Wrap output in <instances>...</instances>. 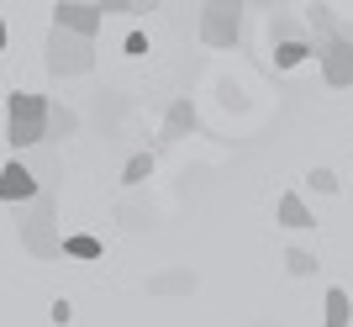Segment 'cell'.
<instances>
[{"label":"cell","mask_w":353,"mask_h":327,"mask_svg":"<svg viewBox=\"0 0 353 327\" xmlns=\"http://www.w3.org/2000/svg\"><path fill=\"white\" fill-rule=\"evenodd\" d=\"M248 6H264V11H280V0H248Z\"/></svg>","instance_id":"obj_23"},{"label":"cell","mask_w":353,"mask_h":327,"mask_svg":"<svg viewBox=\"0 0 353 327\" xmlns=\"http://www.w3.org/2000/svg\"><path fill=\"white\" fill-rule=\"evenodd\" d=\"M322 306H327V322H322V327H348V317H353V301H348V290H338V285H332Z\"/></svg>","instance_id":"obj_14"},{"label":"cell","mask_w":353,"mask_h":327,"mask_svg":"<svg viewBox=\"0 0 353 327\" xmlns=\"http://www.w3.org/2000/svg\"><path fill=\"white\" fill-rule=\"evenodd\" d=\"M101 21H105V6H90V0H59V6H53V27H69V32L95 37Z\"/></svg>","instance_id":"obj_7"},{"label":"cell","mask_w":353,"mask_h":327,"mask_svg":"<svg viewBox=\"0 0 353 327\" xmlns=\"http://www.w3.org/2000/svg\"><path fill=\"white\" fill-rule=\"evenodd\" d=\"M190 127H195V106L174 101V106H169V117H163V137H185Z\"/></svg>","instance_id":"obj_13"},{"label":"cell","mask_w":353,"mask_h":327,"mask_svg":"<svg viewBox=\"0 0 353 327\" xmlns=\"http://www.w3.org/2000/svg\"><path fill=\"white\" fill-rule=\"evenodd\" d=\"M306 32H311V43H316V48H322L327 43V37H338V21H332V11H327V6H311V11H306Z\"/></svg>","instance_id":"obj_10"},{"label":"cell","mask_w":353,"mask_h":327,"mask_svg":"<svg viewBox=\"0 0 353 327\" xmlns=\"http://www.w3.org/2000/svg\"><path fill=\"white\" fill-rule=\"evenodd\" d=\"M63 253L69 259H101V238H90V232H74V238H63Z\"/></svg>","instance_id":"obj_15"},{"label":"cell","mask_w":353,"mask_h":327,"mask_svg":"<svg viewBox=\"0 0 353 327\" xmlns=\"http://www.w3.org/2000/svg\"><path fill=\"white\" fill-rule=\"evenodd\" d=\"M101 6H105V16H127L132 11V0H101Z\"/></svg>","instance_id":"obj_21"},{"label":"cell","mask_w":353,"mask_h":327,"mask_svg":"<svg viewBox=\"0 0 353 327\" xmlns=\"http://www.w3.org/2000/svg\"><path fill=\"white\" fill-rule=\"evenodd\" d=\"M121 179H127V185H148V179H153V153H132L127 169H121Z\"/></svg>","instance_id":"obj_16"},{"label":"cell","mask_w":353,"mask_h":327,"mask_svg":"<svg viewBox=\"0 0 353 327\" xmlns=\"http://www.w3.org/2000/svg\"><path fill=\"white\" fill-rule=\"evenodd\" d=\"M285 269H290L295 280H306V275H316V253H306V248H290V253H285Z\"/></svg>","instance_id":"obj_17"},{"label":"cell","mask_w":353,"mask_h":327,"mask_svg":"<svg viewBox=\"0 0 353 327\" xmlns=\"http://www.w3.org/2000/svg\"><path fill=\"white\" fill-rule=\"evenodd\" d=\"M269 37H274V43H290V37H301L295 16H285V11H269Z\"/></svg>","instance_id":"obj_18"},{"label":"cell","mask_w":353,"mask_h":327,"mask_svg":"<svg viewBox=\"0 0 353 327\" xmlns=\"http://www.w3.org/2000/svg\"><path fill=\"white\" fill-rule=\"evenodd\" d=\"M311 53H316V43H311V37H290V43H274V63H280V69H295V63L311 59Z\"/></svg>","instance_id":"obj_11"},{"label":"cell","mask_w":353,"mask_h":327,"mask_svg":"<svg viewBox=\"0 0 353 327\" xmlns=\"http://www.w3.org/2000/svg\"><path fill=\"white\" fill-rule=\"evenodd\" d=\"M274 211H280L285 227H316V217H311V206L301 201V195H280V206H274Z\"/></svg>","instance_id":"obj_12"},{"label":"cell","mask_w":353,"mask_h":327,"mask_svg":"<svg viewBox=\"0 0 353 327\" xmlns=\"http://www.w3.org/2000/svg\"><path fill=\"white\" fill-rule=\"evenodd\" d=\"M132 11H159V0H132Z\"/></svg>","instance_id":"obj_22"},{"label":"cell","mask_w":353,"mask_h":327,"mask_svg":"<svg viewBox=\"0 0 353 327\" xmlns=\"http://www.w3.org/2000/svg\"><path fill=\"white\" fill-rule=\"evenodd\" d=\"M6 37H11V32H6V21H0V53H6Z\"/></svg>","instance_id":"obj_24"},{"label":"cell","mask_w":353,"mask_h":327,"mask_svg":"<svg viewBox=\"0 0 353 327\" xmlns=\"http://www.w3.org/2000/svg\"><path fill=\"white\" fill-rule=\"evenodd\" d=\"M306 185H311L316 195H338V179H332V169H311Z\"/></svg>","instance_id":"obj_19"},{"label":"cell","mask_w":353,"mask_h":327,"mask_svg":"<svg viewBox=\"0 0 353 327\" xmlns=\"http://www.w3.org/2000/svg\"><path fill=\"white\" fill-rule=\"evenodd\" d=\"M90 69H95V37L69 32V27L48 32V75L74 79V75H90Z\"/></svg>","instance_id":"obj_3"},{"label":"cell","mask_w":353,"mask_h":327,"mask_svg":"<svg viewBox=\"0 0 353 327\" xmlns=\"http://www.w3.org/2000/svg\"><path fill=\"white\" fill-rule=\"evenodd\" d=\"M79 132V111H69V106H48V143H63V137Z\"/></svg>","instance_id":"obj_8"},{"label":"cell","mask_w":353,"mask_h":327,"mask_svg":"<svg viewBox=\"0 0 353 327\" xmlns=\"http://www.w3.org/2000/svg\"><path fill=\"white\" fill-rule=\"evenodd\" d=\"M48 317H53L59 327H69L74 322V306H69V301H53V312H48Z\"/></svg>","instance_id":"obj_20"},{"label":"cell","mask_w":353,"mask_h":327,"mask_svg":"<svg viewBox=\"0 0 353 327\" xmlns=\"http://www.w3.org/2000/svg\"><path fill=\"white\" fill-rule=\"evenodd\" d=\"M16 222H21V248L32 259H69L63 253V232H59V195L48 190V185L32 201L16 206Z\"/></svg>","instance_id":"obj_1"},{"label":"cell","mask_w":353,"mask_h":327,"mask_svg":"<svg viewBox=\"0 0 353 327\" xmlns=\"http://www.w3.org/2000/svg\"><path fill=\"white\" fill-rule=\"evenodd\" d=\"M243 11H248V0H206V11H201V43L232 48L243 37Z\"/></svg>","instance_id":"obj_4"},{"label":"cell","mask_w":353,"mask_h":327,"mask_svg":"<svg viewBox=\"0 0 353 327\" xmlns=\"http://www.w3.org/2000/svg\"><path fill=\"white\" fill-rule=\"evenodd\" d=\"M43 190V179H37V169H32L21 153H16L6 169H0V201L6 206H21V201H32V195Z\"/></svg>","instance_id":"obj_6"},{"label":"cell","mask_w":353,"mask_h":327,"mask_svg":"<svg viewBox=\"0 0 353 327\" xmlns=\"http://www.w3.org/2000/svg\"><path fill=\"white\" fill-rule=\"evenodd\" d=\"M48 95H32V90H16L11 101H6V143H11L16 153L37 148V143H48Z\"/></svg>","instance_id":"obj_2"},{"label":"cell","mask_w":353,"mask_h":327,"mask_svg":"<svg viewBox=\"0 0 353 327\" xmlns=\"http://www.w3.org/2000/svg\"><path fill=\"white\" fill-rule=\"evenodd\" d=\"M316 63H322V79L332 90H348L353 85V37H348V32L327 37V43L316 48Z\"/></svg>","instance_id":"obj_5"},{"label":"cell","mask_w":353,"mask_h":327,"mask_svg":"<svg viewBox=\"0 0 353 327\" xmlns=\"http://www.w3.org/2000/svg\"><path fill=\"white\" fill-rule=\"evenodd\" d=\"M148 290H153V296H185V290H195V275H190V269H174V275H153V280H148Z\"/></svg>","instance_id":"obj_9"}]
</instances>
